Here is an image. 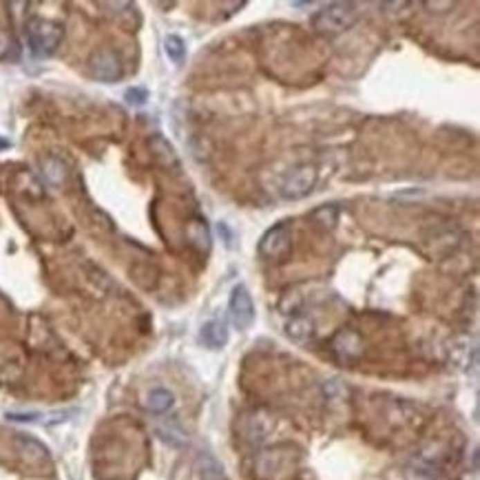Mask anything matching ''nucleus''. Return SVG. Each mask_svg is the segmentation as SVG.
Listing matches in <instances>:
<instances>
[{
    "label": "nucleus",
    "mask_w": 480,
    "mask_h": 480,
    "mask_svg": "<svg viewBox=\"0 0 480 480\" xmlns=\"http://www.w3.org/2000/svg\"><path fill=\"white\" fill-rule=\"evenodd\" d=\"M228 317L237 330H248L255 323V304H252L248 288L243 284H237L232 288L230 299H228Z\"/></svg>",
    "instance_id": "5"
},
{
    "label": "nucleus",
    "mask_w": 480,
    "mask_h": 480,
    "mask_svg": "<svg viewBox=\"0 0 480 480\" xmlns=\"http://www.w3.org/2000/svg\"><path fill=\"white\" fill-rule=\"evenodd\" d=\"M9 49H11V38L7 36L3 29H0V58H7Z\"/></svg>",
    "instance_id": "18"
},
{
    "label": "nucleus",
    "mask_w": 480,
    "mask_h": 480,
    "mask_svg": "<svg viewBox=\"0 0 480 480\" xmlns=\"http://www.w3.org/2000/svg\"><path fill=\"white\" fill-rule=\"evenodd\" d=\"M89 75L98 82H118L124 75V64H122L120 53L109 47L93 51L89 58Z\"/></svg>",
    "instance_id": "3"
},
{
    "label": "nucleus",
    "mask_w": 480,
    "mask_h": 480,
    "mask_svg": "<svg viewBox=\"0 0 480 480\" xmlns=\"http://www.w3.org/2000/svg\"><path fill=\"white\" fill-rule=\"evenodd\" d=\"M202 341L210 350H221L228 343V330L224 321H206L202 326Z\"/></svg>",
    "instance_id": "7"
},
{
    "label": "nucleus",
    "mask_w": 480,
    "mask_h": 480,
    "mask_svg": "<svg viewBox=\"0 0 480 480\" xmlns=\"http://www.w3.org/2000/svg\"><path fill=\"white\" fill-rule=\"evenodd\" d=\"M332 350L337 352L339 356H343V359H352V356H359L363 352V345H361V339L356 337L354 332L343 330V332L337 334V337H334Z\"/></svg>",
    "instance_id": "9"
},
{
    "label": "nucleus",
    "mask_w": 480,
    "mask_h": 480,
    "mask_svg": "<svg viewBox=\"0 0 480 480\" xmlns=\"http://www.w3.org/2000/svg\"><path fill=\"white\" fill-rule=\"evenodd\" d=\"M319 180V173L312 164H301L295 166L293 171L286 175V180L281 184V197L288 202H297V199H304L312 193Z\"/></svg>",
    "instance_id": "4"
},
{
    "label": "nucleus",
    "mask_w": 480,
    "mask_h": 480,
    "mask_svg": "<svg viewBox=\"0 0 480 480\" xmlns=\"http://www.w3.org/2000/svg\"><path fill=\"white\" fill-rule=\"evenodd\" d=\"M124 100H127L129 104L142 107V104H147V100H149V91H147V89H142V86H131V89H127Z\"/></svg>",
    "instance_id": "17"
},
{
    "label": "nucleus",
    "mask_w": 480,
    "mask_h": 480,
    "mask_svg": "<svg viewBox=\"0 0 480 480\" xmlns=\"http://www.w3.org/2000/svg\"><path fill=\"white\" fill-rule=\"evenodd\" d=\"M264 423H268L264 418V414H252L248 418V425H246V436H248L250 441H261L266 439V434L270 432V425H264Z\"/></svg>",
    "instance_id": "14"
},
{
    "label": "nucleus",
    "mask_w": 480,
    "mask_h": 480,
    "mask_svg": "<svg viewBox=\"0 0 480 480\" xmlns=\"http://www.w3.org/2000/svg\"><path fill=\"white\" fill-rule=\"evenodd\" d=\"M164 51L175 64H180L186 58V42L180 36L171 33V36H166V40H164Z\"/></svg>",
    "instance_id": "13"
},
{
    "label": "nucleus",
    "mask_w": 480,
    "mask_h": 480,
    "mask_svg": "<svg viewBox=\"0 0 480 480\" xmlns=\"http://www.w3.org/2000/svg\"><path fill=\"white\" fill-rule=\"evenodd\" d=\"M173 403L175 396L166 387H155L147 394V409H151L153 414H164V412H169L173 407Z\"/></svg>",
    "instance_id": "11"
},
{
    "label": "nucleus",
    "mask_w": 480,
    "mask_h": 480,
    "mask_svg": "<svg viewBox=\"0 0 480 480\" xmlns=\"http://www.w3.org/2000/svg\"><path fill=\"white\" fill-rule=\"evenodd\" d=\"M356 22V7L352 3H330L321 7L315 16H312V27L321 36H339V33L348 31Z\"/></svg>",
    "instance_id": "1"
},
{
    "label": "nucleus",
    "mask_w": 480,
    "mask_h": 480,
    "mask_svg": "<svg viewBox=\"0 0 480 480\" xmlns=\"http://www.w3.org/2000/svg\"><path fill=\"white\" fill-rule=\"evenodd\" d=\"M286 334H288V339L304 343L315 334V323H312L308 317H293L286 323Z\"/></svg>",
    "instance_id": "12"
},
{
    "label": "nucleus",
    "mask_w": 480,
    "mask_h": 480,
    "mask_svg": "<svg viewBox=\"0 0 480 480\" xmlns=\"http://www.w3.org/2000/svg\"><path fill=\"white\" fill-rule=\"evenodd\" d=\"M9 421H36L38 414H7Z\"/></svg>",
    "instance_id": "19"
},
{
    "label": "nucleus",
    "mask_w": 480,
    "mask_h": 480,
    "mask_svg": "<svg viewBox=\"0 0 480 480\" xmlns=\"http://www.w3.org/2000/svg\"><path fill=\"white\" fill-rule=\"evenodd\" d=\"M9 147H11V144L7 140H0V149H9Z\"/></svg>",
    "instance_id": "21"
},
{
    "label": "nucleus",
    "mask_w": 480,
    "mask_h": 480,
    "mask_svg": "<svg viewBox=\"0 0 480 480\" xmlns=\"http://www.w3.org/2000/svg\"><path fill=\"white\" fill-rule=\"evenodd\" d=\"M18 452L27 463H44L49 459V452L44 445H40L38 441H33L29 436H20L18 439Z\"/></svg>",
    "instance_id": "10"
},
{
    "label": "nucleus",
    "mask_w": 480,
    "mask_h": 480,
    "mask_svg": "<svg viewBox=\"0 0 480 480\" xmlns=\"http://www.w3.org/2000/svg\"><path fill=\"white\" fill-rule=\"evenodd\" d=\"M217 230H219V235H221V232H224V237H226V246H230V239H232V235H230V230H228V226L224 224V221H221V224L217 226Z\"/></svg>",
    "instance_id": "20"
},
{
    "label": "nucleus",
    "mask_w": 480,
    "mask_h": 480,
    "mask_svg": "<svg viewBox=\"0 0 480 480\" xmlns=\"http://www.w3.org/2000/svg\"><path fill=\"white\" fill-rule=\"evenodd\" d=\"M158 434H160V439H162L164 443L175 445V447H180V445H184V443H186V434H184L180 427H177V425H173V423H169V425L158 427Z\"/></svg>",
    "instance_id": "15"
},
{
    "label": "nucleus",
    "mask_w": 480,
    "mask_h": 480,
    "mask_svg": "<svg viewBox=\"0 0 480 480\" xmlns=\"http://www.w3.org/2000/svg\"><path fill=\"white\" fill-rule=\"evenodd\" d=\"M64 38L62 25L47 18H31L27 22V42L33 55L38 58H47V55L55 53Z\"/></svg>",
    "instance_id": "2"
},
{
    "label": "nucleus",
    "mask_w": 480,
    "mask_h": 480,
    "mask_svg": "<svg viewBox=\"0 0 480 480\" xmlns=\"http://www.w3.org/2000/svg\"><path fill=\"white\" fill-rule=\"evenodd\" d=\"M293 248V232L286 224H277L259 241V255L266 259H281Z\"/></svg>",
    "instance_id": "6"
},
{
    "label": "nucleus",
    "mask_w": 480,
    "mask_h": 480,
    "mask_svg": "<svg viewBox=\"0 0 480 480\" xmlns=\"http://www.w3.org/2000/svg\"><path fill=\"white\" fill-rule=\"evenodd\" d=\"M44 173H47V177H49V180H51L53 184H60V182L64 180V175H66L62 162L55 160V158L47 160V164H44Z\"/></svg>",
    "instance_id": "16"
},
{
    "label": "nucleus",
    "mask_w": 480,
    "mask_h": 480,
    "mask_svg": "<svg viewBox=\"0 0 480 480\" xmlns=\"http://www.w3.org/2000/svg\"><path fill=\"white\" fill-rule=\"evenodd\" d=\"M195 472L199 480H228L224 465H221L213 454H199L195 463Z\"/></svg>",
    "instance_id": "8"
}]
</instances>
